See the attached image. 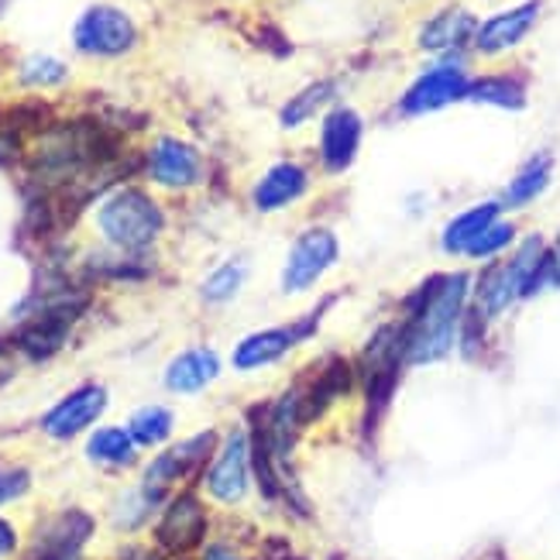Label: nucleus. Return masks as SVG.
<instances>
[{"label":"nucleus","mask_w":560,"mask_h":560,"mask_svg":"<svg viewBox=\"0 0 560 560\" xmlns=\"http://www.w3.org/2000/svg\"><path fill=\"white\" fill-rule=\"evenodd\" d=\"M468 101L492 104L502 110H520V107H526V83L520 77H509V72H495V77L471 80Z\"/></svg>","instance_id":"412c9836"},{"label":"nucleus","mask_w":560,"mask_h":560,"mask_svg":"<svg viewBox=\"0 0 560 560\" xmlns=\"http://www.w3.org/2000/svg\"><path fill=\"white\" fill-rule=\"evenodd\" d=\"M96 228H101L104 241L117 252L138 255L159 241L165 228V213L144 189L125 186V189H114L110 197L96 207Z\"/></svg>","instance_id":"7ed1b4c3"},{"label":"nucleus","mask_w":560,"mask_h":560,"mask_svg":"<svg viewBox=\"0 0 560 560\" xmlns=\"http://www.w3.org/2000/svg\"><path fill=\"white\" fill-rule=\"evenodd\" d=\"M537 18H540V0H526V4L499 11L489 21L478 24L475 48L481 56H502V52H509V48H516L533 32Z\"/></svg>","instance_id":"4468645a"},{"label":"nucleus","mask_w":560,"mask_h":560,"mask_svg":"<svg viewBox=\"0 0 560 560\" xmlns=\"http://www.w3.org/2000/svg\"><path fill=\"white\" fill-rule=\"evenodd\" d=\"M245 279H248V265L241 258H231L224 265H217V269L203 279L200 285V296L213 306H224L231 300L241 296V289H245Z\"/></svg>","instance_id":"393cba45"},{"label":"nucleus","mask_w":560,"mask_h":560,"mask_svg":"<svg viewBox=\"0 0 560 560\" xmlns=\"http://www.w3.org/2000/svg\"><path fill=\"white\" fill-rule=\"evenodd\" d=\"M340 261V241L330 228H306L296 241L289 245L279 289L282 296H306L320 285Z\"/></svg>","instance_id":"20e7f679"},{"label":"nucleus","mask_w":560,"mask_h":560,"mask_svg":"<svg viewBox=\"0 0 560 560\" xmlns=\"http://www.w3.org/2000/svg\"><path fill=\"white\" fill-rule=\"evenodd\" d=\"M547 241L540 234L523 237L499 261H489L471 282V310L481 316L485 324H495L505 310H513L520 300L537 296L544 289V272H547Z\"/></svg>","instance_id":"f03ea898"},{"label":"nucleus","mask_w":560,"mask_h":560,"mask_svg":"<svg viewBox=\"0 0 560 560\" xmlns=\"http://www.w3.org/2000/svg\"><path fill=\"white\" fill-rule=\"evenodd\" d=\"M221 375V354L207 345L197 348H186L179 351L173 361L165 364V388L176 396H192V393H203L210 382H217Z\"/></svg>","instance_id":"a211bd4d"},{"label":"nucleus","mask_w":560,"mask_h":560,"mask_svg":"<svg viewBox=\"0 0 560 560\" xmlns=\"http://www.w3.org/2000/svg\"><path fill=\"white\" fill-rule=\"evenodd\" d=\"M120 560H162V557L149 547H125L120 550Z\"/></svg>","instance_id":"2f4dec72"},{"label":"nucleus","mask_w":560,"mask_h":560,"mask_svg":"<svg viewBox=\"0 0 560 560\" xmlns=\"http://www.w3.org/2000/svg\"><path fill=\"white\" fill-rule=\"evenodd\" d=\"M203 560H241V553L231 544H207L203 547Z\"/></svg>","instance_id":"c756f323"},{"label":"nucleus","mask_w":560,"mask_h":560,"mask_svg":"<svg viewBox=\"0 0 560 560\" xmlns=\"http://www.w3.org/2000/svg\"><path fill=\"white\" fill-rule=\"evenodd\" d=\"M138 444L131 441L128 427H101L93 430V436L86 441V457L96 460V465H107V468H125L135 460Z\"/></svg>","instance_id":"4be33fe9"},{"label":"nucleus","mask_w":560,"mask_h":560,"mask_svg":"<svg viewBox=\"0 0 560 560\" xmlns=\"http://www.w3.org/2000/svg\"><path fill=\"white\" fill-rule=\"evenodd\" d=\"M560 289V231L553 237V245L547 248V272H544V289Z\"/></svg>","instance_id":"c85d7f7f"},{"label":"nucleus","mask_w":560,"mask_h":560,"mask_svg":"<svg viewBox=\"0 0 560 560\" xmlns=\"http://www.w3.org/2000/svg\"><path fill=\"white\" fill-rule=\"evenodd\" d=\"M550 176H553V159L547 155V152H540V155H533L520 173L509 179V186H505V192H502V207H509V210H523V207H529L533 200H540L544 192H547V186H550Z\"/></svg>","instance_id":"aec40b11"},{"label":"nucleus","mask_w":560,"mask_h":560,"mask_svg":"<svg viewBox=\"0 0 560 560\" xmlns=\"http://www.w3.org/2000/svg\"><path fill=\"white\" fill-rule=\"evenodd\" d=\"M475 32H478V21L471 11L444 8V11H436L433 18L423 21L420 48L423 52H433V56H454L465 45H475Z\"/></svg>","instance_id":"f3484780"},{"label":"nucleus","mask_w":560,"mask_h":560,"mask_svg":"<svg viewBox=\"0 0 560 560\" xmlns=\"http://www.w3.org/2000/svg\"><path fill=\"white\" fill-rule=\"evenodd\" d=\"M471 272H441L412 292L402 320H396L406 364H436L457 348L471 310Z\"/></svg>","instance_id":"f257e3e1"},{"label":"nucleus","mask_w":560,"mask_h":560,"mask_svg":"<svg viewBox=\"0 0 560 560\" xmlns=\"http://www.w3.org/2000/svg\"><path fill=\"white\" fill-rule=\"evenodd\" d=\"M361 114L354 107H334L320 120V162L327 173H348L361 149Z\"/></svg>","instance_id":"f8f14e48"},{"label":"nucleus","mask_w":560,"mask_h":560,"mask_svg":"<svg viewBox=\"0 0 560 560\" xmlns=\"http://www.w3.org/2000/svg\"><path fill=\"white\" fill-rule=\"evenodd\" d=\"M4 4H8V0H0V11H4Z\"/></svg>","instance_id":"72a5a7b5"},{"label":"nucleus","mask_w":560,"mask_h":560,"mask_svg":"<svg viewBox=\"0 0 560 560\" xmlns=\"http://www.w3.org/2000/svg\"><path fill=\"white\" fill-rule=\"evenodd\" d=\"M8 378H11V369H8V364H4V361H0V385H4Z\"/></svg>","instance_id":"473e14b6"},{"label":"nucleus","mask_w":560,"mask_h":560,"mask_svg":"<svg viewBox=\"0 0 560 560\" xmlns=\"http://www.w3.org/2000/svg\"><path fill=\"white\" fill-rule=\"evenodd\" d=\"M213 447H217V433L203 430L197 436H186V441H179L176 447L162 451L149 465V471H144V489L162 499L165 489H173L176 481H183L197 468H203L213 457Z\"/></svg>","instance_id":"1a4fd4ad"},{"label":"nucleus","mask_w":560,"mask_h":560,"mask_svg":"<svg viewBox=\"0 0 560 560\" xmlns=\"http://www.w3.org/2000/svg\"><path fill=\"white\" fill-rule=\"evenodd\" d=\"M306 189H310V173L300 162H276L269 173L255 183L252 203L258 213H279L296 200H303Z\"/></svg>","instance_id":"dca6fc26"},{"label":"nucleus","mask_w":560,"mask_h":560,"mask_svg":"<svg viewBox=\"0 0 560 560\" xmlns=\"http://www.w3.org/2000/svg\"><path fill=\"white\" fill-rule=\"evenodd\" d=\"M28 489H32V475L24 468H4V471H0V505L21 499Z\"/></svg>","instance_id":"cd10ccee"},{"label":"nucleus","mask_w":560,"mask_h":560,"mask_svg":"<svg viewBox=\"0 0 560 560\" xmlns=\"http://www.w3.org/2000/svg\"><path fill=\"white\" fill-rule=\"evenodd\" d=\"M66 66L52 56H32L21 62V83L24 86H59L66 80Z\"/></svg>","instance_id":"bb28decb"},{"label":"nucleus","mask_w":560,"mask_h":560,"mask_svg":"<svg viewBox=\"0 0 560 560\" xmlns=\"http://www.w3.org/2000/svg\"><path fill=\"white\" fill-rule=\"evenodd\" d=\"M313 334V327L292 320V324H279V327H261L252 330L248 337H241L234 351H231V364L237 372H261L272 369V364L285 361L292 351H296L303 340Z\"/></svg>","instance_id":"6e6552de"},{"label":"nucleus","mask_w":560,"mask_h":560,"mask_svg":"<svg viewBox=\"0 0 560 560\" xmlns=\"http://www.w3.org/2000/svg\"><path fill=\"white\" fill-rule=\"evenodd\" d=\"M72 42L86 56H125L138 42V28L125 11H117L110 4H96L77 21Z\"/></svg>","instance_id":"0eeeda50"},{"label":"nucleus","mask_w":560,"mask_h":560,"mask_svg":"<svg viewBox=\"0 0 560 560\" xmlns=\"http://www.w3.org/2000/svg\"><path fill=\"white\" fill-rule=\"evenodd\" d=\"M468 86H471V77L465 72V66L457 59H444L412 80V86L402 93L399 110L409 117L444 110L457 101H468Z\"/></svg>","instance_id":"423d86ee"},{"label":"nucleus","mask_w":560,"mask_h":560,"mask_svg":"<svg viewBox=\"0 0 560 560\" xmlns=\"http://www.w3.org/2000/svg\"><path fill=\"white\" fill-rule=\"evenodd\" d=\"M107 409V388L86 382L80 388H72L66 399H59L52 409L42 417V430L52 436V441H72L83 430H90L96 420L104 417Z\"/></svg>","instance_id":"9d476101"},{"label":"nucleus","mask_w":560,"mask_h":560,"mask_svg":"<svg viewBox=\"0 0 560 560\" xmlns=\"http://www.w3.org/2000/svg\"><path fill=\"white\" fill-rule=\"evenodd\" d=\"M252 475H255L252 433L245 427H234L207 465V478H203L207 495L224 505H237L252 489Z\"/></svg>","instance_id":"39448f33"},{"label":"nucleus","mask_w":560,"mask_h":560,"mask_svg":"<svg viewBox=\"0 0 560 560\" xmlns=\"http://www.w3.org/2000/svg\"><path fill=\"white\" fill-rule=\"evenodd\" d=\"M516 234H520L516 224H509V221H502V217H499V221L468 248L465 258H471V261H499V258H505V252H513L520 245Z\"/></svg>","instance_id":"a878e982"},{"label":"nucleus","mask_w":560,"mask_h":560,"mask_svg":"<svg viewBox=\"0 0 560 560\" xmlns=\"http://www.w3.org/2000/svg\"><path fill=\"white\" fill-rule=\"evenodd\" d=\"M173 427H176V417H173V409H165V406H141L128 420V433L138 447L165 444L168 436H173Z\"/></svg>","instance_id":"b1692460"},{"label":"nucleus","mask_w":560,"mask_h":560,"mask_svg":"<svg viewBox=\"0 0 560 560\" xmlns=\"http://www.w3.org/2000/svg\"><path fill=\"white\" fill-rule=\"evenodd\" d=\"M14 547H18V533H14V526H11L8 520H0V557L14 553Z\"/></svg>","instance_id":"7c9ffc66"},{"label":"nucleus","mask_w":560,"mask_h":560,"mask_svg":"<svg viewBox=\"0 0 560 560\" xmlns=\"http://www.w3.org/2000/svg\"><path fill=\"white\" fill-rule=\"evenodd\" d=\"M149 176L165 186V189H186L197 186L203 176V162L200 152L192 144L179 138H159L149 152Z\"/></svg>","instance_id":"2eb2a0df"},{"label":"nucleus","mask_w":560,"mask_h":560,"mask_svg":"<svg viewBox=\"0 0 560 560\" xmlns=\"http://www.w3.org/2000/svg\"><path fill=\"white\" fill-rule=\"evenodd\" d=\"M93 537V516L83 509H66L35 533V560H80V550Z\"/></svg>","instance_id":"ddd939ff"},{"label":"nucleus","mask_w":560,"mask_h":560,"mask_svg":"<svg viewBox=\"0 0 560 560\" xmlns=\"http://www.w3.org/2000/svg\"><path fill=\"white\" fill-rule=\"evenodd\" d=\"M502 210H505L502 200H485V203H478V207L460 210L457 217H451L447 228L441 231V248H444L447 255H454V258H465L475 241L499 221Z\"/></svg>","instance_id":"6ab92c4d"},{"label":"nucleus","mask_w":560,"mask_h":560,"mask_svg":"<svg viewBox=\"0 0 560 560\" xmlns=\"http://www.w3.org/2000/svg\"><path fill=\"white\" fill-rule=\"evenodd\" d=\"M337 96V83L334 80H316V83H310L306 90H300L292 101L282 107V128L285 131H292V128H300V125H306V120H313L316 114H320L330 101Z\"/></svg>","instance_id":"5701e85b"},{"label":"nucleus","mask_w":560,"mask_h":560,"mask_svg":"<svg viewBox=\"0 0 560 560\" xmlns=\"http://www.w3.org/2000/svg\"><path fill=\"white\" fill-rule=\"evenodd\" d=\"M207 526H210V520H207L203 502L192 492H183L165 505V513L155 526V540L162 550L186 553V550H197L203 544Z\"/></svg>","instance_id":"9b49d317"}]
</instances>
